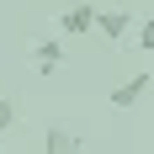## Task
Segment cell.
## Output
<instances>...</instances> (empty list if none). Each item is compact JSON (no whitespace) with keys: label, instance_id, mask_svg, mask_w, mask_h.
<instances>
[{"label":"cell","instance_id":"obj_2","mask_svg":"<svg viewBox=\"0 0 154 154\" xmlns=\"http://www.w3.org/2000/svg\"><path fill=\"white\" fill-rule=\"evenodd\" d=\"M149 85H154V75H149V69H138V75H128L122 85L112 91V106H117V112H128V106H138L143 96H149Z\"/></svg>","mask_w":154,"mask_h":154},{"label":"cell","instance_id":"obj_6","mask_svg":"<svg viewBox=\"0 0 154 154\" xmlns=\"http://www.w3.org/2000/svg\"><path fill=\"white\" fill-rule=\"evenodd\" d=\"M16 117H21V112H16V101H11V96H0V133H11Z\"/></svg>","mask_w":154,"mask_h":154},{"label":"cell","instance_id":"obj_1","mask_svg":"<svg viewBox=\"0 0 154 154\" xmlns=\"http://www.w3.org/2000/svg\"><path fill=\"white\" fill-rule=\"evenodd\" d=\"M96 5L91 0H75V5H64V16H59V32L64 37H85V32H96Z\"/></svg>","mask_w":154,"mask_h":154},{"label":"cell","instance_id":"obj_5","mask_svg":"<svg viewBox=\"0 0 154 154\" xmlns=\"http://www.w3.org/2000/svg\"><path fill=\"white\" fill-rule=\"evenodd\" d=\"M59 64H64V48L59 43H37L32 48V69H37V75H53Z\"/></svg>","mask_w":154,"mask_h":154},{"label":"cell","instance_id":"obj_7","mask_svg":"<svg viewBox=\"0 0 154 154\" xmlns=\"http://www.w3.org/2000/svg\"><path fill=\"white\" fill-rule=\"evenodd\" d=\"M138 48H143V53H154V16H143V21H138Z\"/></svg>","mask_w":154,"mask_h":154},{"label":"cell","instance_id":"obj_3","mask_svg":"<svg viewBox=\"0 0 154 154\" xmlns=\"http://www.w3.org/2000/svg\"><path fill=\"white\" fill-rule=\"evenodd\" d=\"M96 32H101V37H106V43H122L128 32H133V16H128L122 5H106V11L96 16Z\"/></svg>","mask_w":154,"mask_h":154},{"label":"cell","instance_id":"obj_4","mask_svg":"<svg viewBox=\"0 0 154 154\" xmlns=\"http://www.w3.org/2000/svg\"><path fill=\"white\" fill-rule=\"evenodd\" d=\"M43 154H85V143H80L69 128H48L43 133Z\"/></svg>","mask_w":154,"mask_h":154}]
</instances>
